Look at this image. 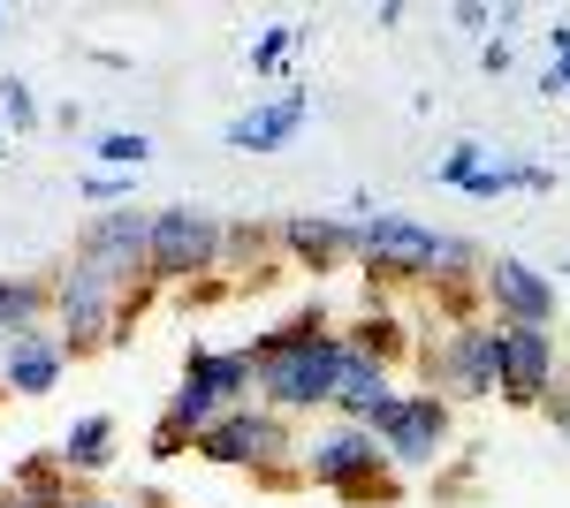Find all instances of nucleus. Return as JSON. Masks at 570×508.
Masks as SVG:
<instances>
[{
  "mask_svg": "<svg viewBox=\"0 0 570 508\" xmlns=\"http://www.w3.org/2000/svg\"><path fill=\"white\" fill-rule=\"evenodd\" d=\"M282 251L305 273H335V266L357 258V220H343V212H289L282 220Z\"/></svg>",
  "mask_w": 570,
  "mask_h": 508,
  "instance_id": "14",
  "label": "nucleus"
},
{
  "mask_svg": "<svg viewBox=\"0 0 570 508\" xmlns=\"http://www.w3.org/2000/svg\"><path fill=\"white\" fill-rule=\"evenodd\" d=\"M343 341H351V357H373V365H389V372L419 349V341H411V319H403V311H381V303L357 311L351 327H343Z\"/></svg>",
  "mask_w": 570,
  "mask_h": 508,
  "instance_id": "17",
  "label": "nucleus"
},
{
  "mask_svg": "<svg viewBox=\"0 0 570 508\" xmlns=\"http://www.w3.org/2000/svg\"><path fill=\"white\" fill-rule=\"evenodd\" d=\"M305 39V23H266L259 39L244 46V61H252V69H259V77H274V69H282V61H289V46Z\"/></svg>",
  "mask_w": 570,
  "mask_h": 508,
  "instance_id": "24",
  "label": "nucleus"
},
{
  "mask_svg": "<svg viewBox=\"0 0 570 508\" xmlns=\"http://www.w3.org/2000/svg\"><path fill=\"white\" fill-rule=\"evenodd\" d=\"M343 349H351V341H343ZM403 402H411V395H403L395 372H389V365H373V357H343L335 395H327V410H335V418H351V425H365V432H389Z\"/></svg>",
  "mask_w": 570,
  "mask_h": 508,
  "instance_id": "11",
  "label": "nucleus"
},
{
  "mask_svg": "<svg viewBox=\"0 0 570 508\" xmlns=\"http://www.w3.org/2000/svg\"><path fill=\"white\" fill-rule=\"evenodd\" d=\"M343 327H327V335L312 341H289V349H274L259 357V402L266 410H282V418H305V410H327V395H335V372H343Z\"/></svg>",
  "mask_w": 570,
  "mask_h": 508,
  "instance_id": "5",
  "label": "nucleus"
},
{
  "mask_svg": "<svg viewBox=\"0 0 570 508\" xmlns=\"http://www.w3.org/2000/svg\"><path fill=\"white\" fill-rule=\"evenodd\" d=\"M220 258H228V228L198 206H168L153 212V258H145V281L153 289H198L214 281Z\"/></svg>",
  "mask_w": 570,
  "mask_h": 508,
  "instance_id": "4",
  "label": "nucleus"
},
{
  "mask_svg": "<svg viewBox=\"0 0 570 508\" xmlns=\"http://www.w3.org/2000/svg\"><path fill=\"white\" fill-rule=\"evenodd\" d=\"M53 456H61V470H69L77 486H85V478H99V470L115 464V418H99V410H91V418H77L69 432H61V448H53Z\"/></svg>",
  "mask_w": 570,
  "mask_h": 508,
  "instance_id": "18",
  "label": "nucleus"
},
{
  "mask_svg": "<svg viewBox=\"0 0 570 508\" xmlns=\"http://www.w3.org/2000/svg\"><path fill=\"white\" fill-rule=\"evenodd\" d=\"M480 303H487V319H510V327H556V311H563L556 281L510 251L480 266Z\"/></svg>",
  "mask_w": 570,
  "mask_h": 508,
  "instance_id": "9",
  "label": "nucleus"
},
{
  "mask_svg": "<svg viewBox=\"0 0 570 508\" xmlns=\"http://www.w3.org/2000/svg\"><path fill=\"white\" fill-rule=\"evenodd\" d=\"M548 53H556V69H563V84H570V16L548 31Z\"/></svg>",
  "mask_w": 570,
  "mask_h": 508,
  "instance_id": "31",
  "label": "nucleus"
},
{
  "mask_svg": "<svg viewBox=\"0 0 570 508\" xmlns=\"http://www.w3.org/2000/svg\"><path fill=\"white\" fill-rule=\"evenodd\" d=\"M434 251H441V228L411 220V212H365L357 220V266L389 289H403V281L434 289Z\"/></svg>",
  "mask_w": 570,
  "mask_h": 508,
  "instance_id": "6",
  "label": "nucleus"
},
{
  "mask_svg": "<svg viewBox=\"0 0 570 508\" xmlns=\"http://www.w3.org/2000/svg\"><path fill=\"white\" fill-rule=\"evenodd\" d=\"M426 395L441 402H487L494 395V319H456L426 341Z\"/></svg>",
  "mask_w": 570,
  "mask_h": 508,
  "instance_id": "7",
  "label": "nucleus"
},
{
  "mask_svg": "<svg viewBox=\"0 0 570 508\" xmlns=\"http://www.w3.org/2000/svg\"><path fill=\"white\" fill-rule=\"evenodd\" d=\"M46 311H53V289L31 281V273H0V341L23 335V327H39Z\"/></svg>",
  "mask_w": 570,
  "mask_h": 508,
  "instance_id": "19",
  "label": "nucleus"
},
{
  "mask_svg": "<svg viewBox=\"0 0 570 508\" xmlns=\"http://www.w3.org/2000/svg\"><path fill=\"white\" fill-rule=\"evenodd\" d=\"M122 190H130V175H107V168H91V175H85V198H99V206H130Z\"/></svg>",
  "mask_w": 570,
  "mask_h": 508,
  "instance_id": "28",
  "label": "nucleus"
},
{
  "mask_svg": "<svg viewBox=\"0 0 570 508\" xmlns=\"http://www.w3.org/2000/svg\"><path fill=\"white\" fill-rule=\"evenodd\" d=\"M91 160H99L107 175H137L145 160H153V137H145V129H107V137L91 145Z\"/></svg>",
  "mask_w": 570,
  "mask_h": 508,
  "instance_id": "22",
  "label": "nucleus"
},
{
  "mask_svg": "<svg viewBox=\"0 0 570 508\" xmlns=\"http://www.w3.org/2000/svg\"><path fill=\"white\" fill-rule=\"evenodd\" d=\"M220 410H228V402H214V395H206V387L176 380V395H168V410H160V425H176L183 440H190V448H198V432H206V425H214Z\"/></svg>",
  "mask_w": 570,
  "mask_h": 508,
  "instance_id": "20",
  "label": "nucleus"
},
{
  "mask_svg": "<svg viewBox=\"0 0 570 508\" xmlns=\"http://www.w3.org/2000/svg\"><path fill=\"white\" fill-rule=\"evenodd\" d=\"M487 168V145H456V152H441L434 160V175L449 182V190H472V175Z\"/></svg>",
  "mask_w": 570,
  "mask_h": 508,
  "instance_id": "26",
  "label": "nucleus"
},
{
  "mask_svg": "<svg viewBox=\"0 0 570 508\" xmlns=\"http://www.w3.org/2000/svg\"><path fill=\"white\" fill-rule=\"evenodd\" d=\"M46 289H53V327L69 341V357H91V349H115V327H122V303H130L137 281H122L99 258L77 251Z\"/></svg>",
  "mask_w": 570,
  "mask_h": 508,
  "instance_id": "1",
  "label": "nucleus"
},
{
  "mask_svg": "<svg viewBox=\"0 0 570 508\" xmlns=\"http://www.w3.org/2000/svg\"><path fill=\"white\" fill-rule=\"evenodd\" d=\"M305 114H312V91L305 84H282L274 99L244 107V114L228 122V145H236V152H282V145L305 129Z\"/></svg>",
  "mask_w": 570,
  "mask_h": 508,
  "instance_id": "15",
  "label": "nucleus"
},
{
  "mask_svg": "<svg viewBox=\"0 0 570 508\" xmlns=\"http://www.w3.org/2000/svg\"><path fill=\"white\" fill-rule=\"evenodd\" d=\"M61 501H69V494H61ZM61 501H46V494H16V486H8V501H0V508H61Z\"/></svg>",
  "mask_w": 570,
  "mask_h": 508,
  "instance_id": "33",
  "label": "nucleus"
},
{
  "mask_svg": "<svg viewBox=\"0 0 570 508\" xmlns=\"http://www.w3.org/2000/svg\"><path fill=\"white\" fill-rule=\"evenodd\" d=\"M480 61H487V69H494V77H502V69L518 61V46H510V39H487V46H480Z\"/></svg>",
  "mask_w": 570,
  "mask_h": 508,
  "instance_id": "32",
  "label": "nucleus"
},
{
  "mask_svg": "<svg viewBox=\"0 0 570 508\" xmlns=\"http://www.w3.org/2000/svg\"><path fill=\"white\" fill-rule=\"evenodd\" d=\"M61 508H160L153 501V494H145V501H115V494H91V486H69V501Z\"/></svg>",
  "mask_w": 570,
  "mask_h": 508,
  "instance_id": "30",
  "label": "nucleus"
},
{
  "mask_svg": "<svg viewBox=\"0 0 570 508\" xmlns=\"http://www.w3.org/2000/svg\"><path fill=\"white\" fill-rule=\"evenodd\" d=\"M8 486H16V494H46V501H61V494H69V486H77V478H69V470H61V456H53V448H46V456H23V464H16V478H8Z\"/></svg>",
  "mask_w": 570,
  "mask_h": 508,
  "instance_id": "23",
  "label": "nucleus"
},
{
  "mask_svg": "<svg viewBox=\"0 0 570 508\" xmlns=\"http://www.w3.org/2000/svg\"><path fill=\"white\" fill-rule=\"evenodd\" d=\"M0 122H16V129L39 122V91L23 84V77H0Z\"/></svg>",
  "mask_w": 570,
  "mask_h": 508,
  "instance_id": "27",
  "label": "nucleus"
},
{
  "mask_svg": "<svg viewBox=\"0 0 570 508\" xmlns=\"http://www.w3.org/2000/svg\"><path fill=\"white\" fill-rule=\"evenodd\" d=\"M85 258H99L107 273H122V281H145V258H153V212L145 206H107L85 220Z\"/></svg>",
  "mask_w": 570,
  "mask_h": 508,
  "instance_id": "12",
  "label": "nucleus"
},
{
  "mask_svg": "<svg viewBox=\"0 0 570 508\" xmlns=\"http://www.w3.org/2000/svg\"><path fill=\"white\" fill-rule=\"evenodd\" d=\"M556 372H563V349L548 327H510L494 319V395L518 402V410H540L556 395Z\"/></svg>",
  "mask_w": 570,
  "mask_h": 508,
  "instance_id": "8",
  "label": "nucleus"
},
{
  "mask_svg": "<svg viewBox=\"0 0 570 508\" xmlns=\"http://www.w3.org/2000/svg\"><path fill=\"white\" fill-rule=\"evenodd\" d=\"M190 456H206V464H220V470H259L266 486H297V478H305V470L289 464V456H297V448H289V418L266 410V402L220 410V418L198 432Z\"/></svg>",
  "mask_w": 570,
  "mask_h": 508,
  "instance_id": "2",
  "label": "nucleus"
},
{
  "mask_svg": "<svg viewBox=\"0 0 570 508\" xmlns=\"http://www.w3.org/2000/svg\"><path fill=\"white\" fill-rule=\"evenodd\" d=\"M449 425H456V402H441V395H411L395 425L381 432V456H389L395 478H419V470H434L449 456Z\"/></svg>",
  "mask_w": 570,
  "mask_h": 508,
  "instance_id": "10",
  "label": "nucleus"
},
{
  "mask_svg": "<svg viewBox=\"0 0 570 508\" xmlns=\"http://www.w3.org/2000/svg\"><path fill=\"white\" fill-rule=\"evenodd\" d=\"M274 243H282V228H228V258H220V273H228V266L244 273V266H252V258H266Z\"/></svg>",
  "mask_w": 570,
  "mask_h": 508,
  "instance_id": "25",
  "label": "nucleus"
},
{
  "mask_svg": "<svg viewBox=\"0 0 570 508\" xmlns=\"http://www.w3.org/2000/svg\"><path fill=\"white\" fill-rule=\"evenodd\" d=\"M556 175L548 168H525V160H487L480 175H472V198H502V190H548Z\"/></svg>",
  "mask_w": 570,
  "mask_h": 508,
  "instance_id": "21",
  "label": "nucleus"
},
{
  "mask_svg": "<svg viewBox=\"0 0 570 508\" xmlns=\"http://www.w3.org/2000/svg\"><path fill=\"white\" fill-rule=\"evenodd\" d=\"M61 372H69V341H61V327H23V335L0 341V387L8 395H53L61 387Z\"/></svg>",
  "mask_w": 570,
  "mask_h": 508,
  "instance_id": "13",
  "label": "nucleus"
},
{
  "mask_svg": "<svg viewBox=\"0 0 570 508\" xmlns=\"http://www.w3.org/2000/svg\"><path fill=\"white\" fill-rule=\"evenodd\" d=\"M0 402H8V387H0Z\"/></svg>",
  "mask_w": 570,
  "mask_h": 508,
  "instance_id": "34",
  "label": "nucleus"
},
{
  "mask_svg": "<svg viewBox=\"0 0 570 508\" xmlns=\"http://www.w3.org/2000/svg\"><path fill=\"white\" fill-rule=\"evenodd\" d=\"M145 456H153V464H176V456H190V440H183L176 425H153V440H145Z\"/></svg>",
  "mask_w": 570,
  "mask_h": 508,
  "instance_id": "29",
  "label": "nucleus"
},
{
  "mask_svg": "<svg viewBox=\"0 0 570 508\" xmlns=\"http://www.w3.org/2000/svg\"><path fill=\"white\" fill-rule=\"evenodd\" d=\"M305 486H327V494H343V501L373 508V501H395V470L381 456V432H365V425L335 418L320 440L305 448Z\"/></svg>",
  "mask_w": 570,
  "mask_h": 508,
  "instance_id": "3",
  "label": "nucleus"
},
{
  "mask_svg": "<svg viewBox=\"0 0 570 508\" xmlns=\"http://www.w3.org/2000/svg\"><path fill=\"white\" fill-rule=\"evenodd\" d=\"M183 380L190 387H206L214 402H252L259 395V365H252V349H206V341H190L183 349Z\"/></svg>",
  "mask_w": 570,
  "mask_h": 508,
  "instance_id": "16",
  "label": "nucleus"
}]
</instances>
